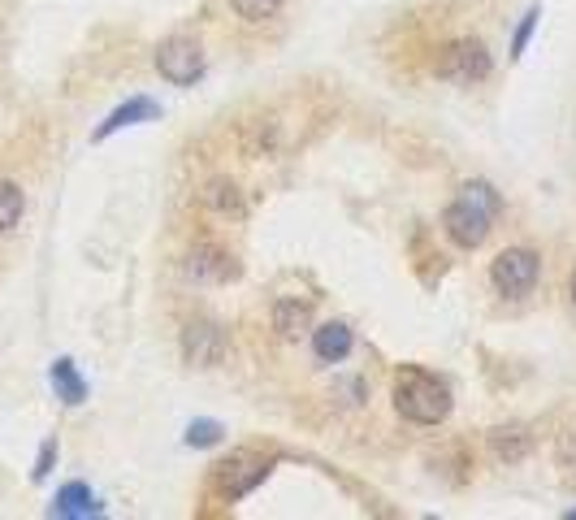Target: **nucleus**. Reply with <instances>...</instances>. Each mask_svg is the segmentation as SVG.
<instances>
[{"instance_id": "f257e3e1", "label": "nucleus", "mask_w": 576, "mask_h": 520, "mask_svg": "<svg viewBox=\"0 0 576 520\" xmlns=\"http://www.w3.org/2000/svg\"><path fill=\"white\" fill-rule=\"evenodd\" d=\"M395 408L412 425H442L451 416V386L425 369H399L395 377Z\"/></svg>"}, {"instance_id": "f03ea898", "label": "nucleus", "mask_w": 576, "mask_h": 520, "mask_svg": "<svg viewBox=\"0 0 576 520\" xmlns=\"http://www.w3.org/2000/svg\"><path fill=\"white\" fill-rule=\"evenodd\" d=\"M494 70L490 52L481 39H455V44H447L438 52L434 61V74L447 78V83H460V87H473V83H486Z\"/></svg>"}, {"instance_id": "7ed1b4c3", "label": "nucleus", "mask_w": 576, "mask_h": 520, "mask_svg": "<svg viewBox=\"0 0 576 520\" xmlns=\"http://www.w3.org/2000/svg\"><path fill=\"white\" fill-rule=\"evenodd\" d=\"M538 273H542L538 252H529V247H507V252L494 256L490 282H494V291H499V295L516 299V295H529L533 286H538Z\"/></svg>"}, {"instance_id": "20e7f679", "label": "nucleus", "mask_w": 576, "mask_h": 520, "mask_svg": "<svg viewBox=\"0 0 576 520\" xmlns=\"http://www.w3.org/2000/svg\"><path fill=\"white\" fill-rule=\"evenodd\" d=\"M156 70H161L165 83H174V87H191V83H200L204 78V48L195 44V39H165L161 48H156Z\"/></svg>"}, {"instance_id": "39448f33", "label": "nucleus", "mask_w": 576, "mask_h": 520, "mask_svg": "<svg viewBox=\"0 0 576 520\" xmlns=\"http://www.w3.org/2000/svg\"><path fill=\"white\" fill-rule=\"evenodd\" d=\"M226 347H230V338L217 321H191L187 330H182V360H187L191 369H213V364H221L226 360Z\"/></svg>"}, {"instance_id": "423d86ee", "label": "nucleus", "mask_w": 576, "mask_h": 520, "mask_svg": "<svg viewBox=\"0 0 576 520\" xmlns=\"http://www.w3.org/2000/svg\"><path fill=\"white\" fill-rule=\"evenodd\" d=\"M442 226H447L451 234V243L455 247H464V252H473V247H481L490 239V226H494V217L490 213H481L477 204H468V200H455L447 213H442Z\"/></svg>"}, {"instance_id": "0eeeda50", "label": "nucleus", "mask_w": 576, "mask_h": 520, "mask_svg": "<svg viewBox=\"0 0 576 520\" xmlns=\"http://www.w3.org/2000/svg\"><path fill=\"white\" fill-rule=\"evenodd\" d=\"M265 473H269V464L247 460V455H234V460L217 464V494L234 503V499H243V494H252L260 481H265Z\"/></svg>"}, {"instance_id": "6e6552de", "label": "nucleus", "mask_w": 576, "mask_h": 520, "mask_svg": "<svg viewBox=\"0 0 576 520\" xmlns=\"http://www.w3.org/2000/svg\"><path fill=\"white\" fill-rule=\"evenodd\" d=\"M234 273H239L234 256L217 252V247H195L187 256V278H195V282H230Z\"/></svg>"}, {"instance_id": "1a4fd4ad", "label": "nucleus", "mask_w": 576, "mask_h": 520, "mask_svg": "<svg viewBox=\"0 0 576 520\" xmlns=\"http://www.w3.org/2000/svg\"><path fill=\"white\" fill-rule=\"evenodd\" d=\"M529 451H533V434L525 425H499L490 434V455L499 464H520L529 460Z\"/></svg>"}, {"instance_id": "9d476101", "label": "nucleus", "mask_w": 576, "mask_h": 520, "mask_svg": "<svg viewBox=\"0 0 576 520\" xmlns=\"http://www.w3.org/2000/svg\"><path fill=\"white\" fill-rule=\"evenodd\" d=\"M273 330H278L282 338H304L312 330V304H304V299H278L273 304Z\"/></svg>"}, {"instance_id": "9b49d317", "label": "nucleus", "mask_w": 576, "mask_h": 520, "mask_svg": "<svg viewBox=\"0 0 576 520\" xmlns=\"http://www.w3.org/2000/svg\"><path fill=\"white\" fill-rule=\"evenodd\" d=\"M312 351H317L321 364H343L351 351V330L343 321H330L321 330H312Z\"/></svg>"}, {"instance_id": "f8f14e48", "label": "nucleus", "mask_w": 576, "mask_h": 520, "mask_svg": "<svg viewBox=\"0 0 576 520\" xmlns=\"http://www.w3.org/2000/svg\"><path fill=\"white\" fill-rule=\"evenodd\" d=\"M52 390H57V399L65 403V408H78V403L87 399V382H83V373L74 369V360L70 356H61V360H52Z\"/></svg>"}, {"instance_id": "ddd939ff", "label": "nucleus", "mask_w": 576, "mask_h": 520, "mask_svg": "<svg viewBox=\"0 0 576 520\" xmlns=\"http://www.w3.org/2000/svg\"><path fill=\"white\" fill-rule=\"evenodd\" d=\"M156 113H161V109H156V104L152 100H143V96H135V100H126L122 104V109H113L109 117H104V122L96 126V135H91V139H109L113 135V130H122V126H135V122H152V117Z\"/></svg>"}, {"instance_id": "4468645a", "label": "nucleus", "mask_w": 576, "mask_h": 520, "mask_svg": "<svg viewBox=\"0 0 576 520\" xmlns=\"http://www.w3.org/2000/svg\"><path fill=\"white\" fill-rule=\"evenodd\" d=\"M100 503L96 494H91L83 481H70V486L57 490V499H52V516H96Z\"/></svg>"}, {"instance_id": "2eb2a0df", "label": "nucleus", "mask_w": 576, "mask_h": 520, "mask_svg": "<svg viewBox=\"0 0 576 520\" xmlns=\"http://www.w3.org/2000/svg\"><path fill=\"white\" fill-rule=\"evenodd\" d=\"M204 204L213 208V213H221V217H243V191L234 187L230 178H213L204 187Z\"/></svg>"}, {"instance_id": "dca6fc26", "label": "nucleus", "mask_w": 576, "mask_h": 520, "mask_svg": "<svg viewBox=\"0 0 576 520\" xmlns=\"http://www.w3.org/2000/svg\"><path fill=\"white\" fill-rule=\"evenodd\" d=\"M22 213H26V195H22V187H18V182H0V234L18 226Z\"/></svg>"}, {"instance_id": "f3484780", "label": "nucleus", "mask_w": 576, "mask_h": 520, "mask_svg": "<svg viewBox=\"0 0 576 520\" xmlns=\"http://www.w3.org/2000/svg\"><path fill=\"white\" fill-rule=\"evenodd\" d=\"M460 200H468V204H477L481 213H490V217H499L503 213V200H499V191L490 187V182H481V178H473V182H464L460 187Z\"/></svg>"}, {"instance_id": "a211bd4d", "label": "nucleus", "mask_w": 576, "mask_h": 520, "mask_svg": "<svg viewBox=\"0 0 576 520\" xmlns=\"http://www.w3.org/2000/svg\"><path fill=\"white\" fill-rule=\"evenodd\" d=\"M278 148V126H265V122H252L247 126V135H243V152L247 156H265V152H273Z\"/></svg>"}, {"instance_id": "6ab92c4d", "label": "nucleus", "mask_w": 576, "mask_h": 520, "mask_svg": "<svg viewBox=\"0 0 576 520\" xmlns=\"http://www.w3.org/2000/svg\"><path fill=\"white\" fill-rule=\"evenodd\" d=\"M234 5V13H239L243 22H265V18H273L286 0H230Z\"/></svg>"}, {"instance_id": "aec40b11", "label": "nucleus", "mask_w": 576, "mask_h": 520, "mask_svg": "<svg viewBox=\"0 0 576 520\" xmlns=\"http://www.w3.org/2000/svg\"><path fill=\"white\" fill-rule=\"evenodd\" d=\"M213 442H221V425L217 421H195L187 429V447H213Z\"/></svg>"}, {"instance_id": "412c9836", "label": "nucleus", "mask_w": 576, "mask_h": 520, "mask_svg": "<svg viewBox=\"0 0 576 520\" xmlns=\"http://www.w3.org/2000/svg\"><path fill=\"white\" fill-rule=\"evenodd\" d=\"M538 18H542V9H529L525 18H520V26H516V39H512V57H525L529 35H533V26H538Z\"/></svg>"}, {"instance_id": "4be33fe9", "label": "nucleus", "mask_w": 576, "mask_h": 520, "mask_svg": "<svg viewBox=\"0 0 576 520\" xmlns=\"http://www.w3.org/2000/svg\"><path fill=\"white\" fill-rule=\"evenodd\" d=\"M52 464H57V438H48L44 447H39V460H35V481H44L48 473H52Z\"/></svg>"}, {"instance_id": "5701e85b", "label": "nucleus", "mask_w": 576, "mask_h": 520, "mask_svg": "<svg viewBox=\"0 0 576 520\" xmlns=\"http://www.w3.org/2000/svg\"><path fill=\"white\" fill-rule=\"evenodd\" d=\"M572 304H576V273H572Z\"/></svg>"}, {"instance_id": "b1692460", "label": "nucleus", "mask_w": 576, "mask_h": 520, "mask_svg": "<svg viewBox=\"0 0 576 520\" xmlns=\"http://www.w3.org/2000/svg\"><path fill=\"white\" fill-rule=\"evenodd\" d=\"M568 520H576V507H572V512H568Z\"/></svg>"}]
</instances>
